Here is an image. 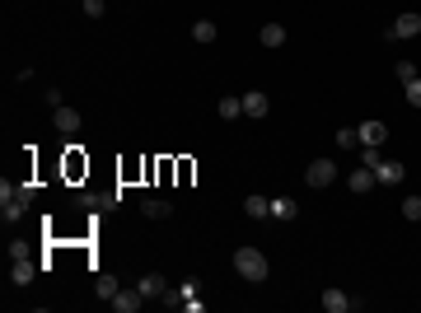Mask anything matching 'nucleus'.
I'll return each instance as SVG.
<instances>
[{
  "mask_svg": "<svg viewBox=\"0 0 421 313\" xmlns=\"http://www.w3.org/2000/svg\"><path fill=\"white\" fill-rule=\"evenodd\" d=\"M370 173H374V183H379V187H398L402 178H407V168H402L398 159H384V155L370 164Z\"/></svg>",
  "mask_w": 421,
  "mask_h": 313,
  "instance_id": "obj_2",
  "label": "nucleus"
},
{
  "mask_svg": "<svg viewBox=\"0 0 421 313\" xmlns=\"http://www.w3.org/2000/svg\"><path fill=\"white\" fill-rule=\"evenodd\" d=\"M346 187H351V192H370V187H379V183H374V173H370L365 164H361V168L346 178Z\"/></svg>",
  "mask_w": 421,
  "mask_h": 313,
  "instance_id": "obj_17",
  "label": "nucleus"
},
{
  "mask_svg": "<svg viewBox=\"0 0 421 313\" xmlns=\"http://www.w3.org/2000/svg\"><path fill=\"white\" fill-rule=\"evenodd\" d=\"M215 112H220L225 122H234V117H243V99H234V94H225V99H220V108H215Z\"/></svg>",
  "mask_w": 421,
  "mask_h": 313,
  "instance_id": "obj_18",
  "label": "nucleus"
},
{
  "mask_svg": "<svg viewBox=\"0 0 421 313\" xmlns=\"http://www.w3.org/2000/svg\"><path fill=\"white\" fill-rule=\"evenodd\" d=\"M402 215H407V220H421V197H407V201H402Z\"/></svg>",
  "mask_w": 421,
  "mask_h": 313,
  "instance_id": "obj_26",
  "label": "nucleus"
},
{
  "mask_svg": "<svg viewBox=\"0 0 421 313\" xmlns=\"http://www.w3.org/2000/svg\"><path fill=\"white\" fill-rule=\"evenodd\" d=\"M141 215H145V220H169L173 206H169V201H159V197H145V201H141Z\"/></svg>",
  "mask_w": 421,
  "mask_h": 313,
  "instance_id": "obj_13",
  "label": "nucleus"
},
{
  "mask_svg": "<svg viewBox=\"0 0 421 313\" xmlns=\"http://www.w3.org/2000/svg\"><path fill=\"white\" fill-rule=\"evenodd\" d=\"M136 290H141L145 299H159V295H164V276H159V271H145V276L136 281Z\"/></svg>",
  "mask_w": 421,
  "mask_h": 313,
  "instance_id": "obj_14",
  "label": "nucleus"
},
{
  "mask_svg": "<svg viewBox=\"0 0 421 313\" xmlns=\"http://www.w3.org/2000/svg\"><path fill=\"white\" fill-rule=\"evenodd\" d=\"M84 168H89V164H84V155H80V145H71V155H66V173H71V178H80Z\"/></svg>",
  "mask_w": 421,
  "mask_h": 313,
  "instance_id": "obj_20",
  "label": "nucleus"
},
{
  "mask_svg": "<svg viewBox=\"0 0 421 313\" xmlns=\"http://www.w3.org/2000/svg\"><path fill=\"white\" fill-rule=\"evenodd\" d=\"M243 215H248V220H272V201L253 192V197H243Z\"/></svg>",
  "mask_w": 421,
  "mask_h": 313,
  "instance_id": "obj_11",
  "label": "nucleus"
},
{
  "mask_svg": "<svg viewBox=\"0 0 421 313\" xmlns=\"http://www.w3.org/2000/svg\"><path fill=\"white\" fill-rule=\"evenodd\" d=\"M52 122H56V131H61V136H75L84 117H80L75 108H56V117H52Z\"/></svg>",
  "mask_w": 421,
  "mask_h": 313,
  "instance_id": "obj_9",
  "label": "nucleus"
},
{
  "mask_svg": "<svg viewBox=\"0 0 421 313\" xmlns=\"http://www.w3.org/2000/svg\"><path fill=\"white\" fill-rule=\"evenodd\" d=\"M304 183H309V187H333V183H337V164H333V159H309Z\"/></svg>",
  "mask_w": 421,
  "mask_h": 313,
  "instance_id": "obj_3",
  "label": "nucleus"
},
{
  "mask_svg": "<svg viewBox=\"0 0 421 313\" xmlns=\"http://www.w3.org/2000/svg\"><path fill=\"white\" fill-rule=\"evenodd\" d=\"M384 122H361V145H384Z\"/></svg>",
  "mask_w": 421,
  "mask_h": 313,
  "instance_id": "obj_16",
  "label": "nucleus"
},
{
  "mask_svg": "<svg viewBox=\"0 0 421 313\" xmlns=\"http://www.w3.org/2000/svg\"><path fill=\"white\" fill-rule=\"evenodd\" d=\"M178 183H192V159H178Z\"/></svg>",
  "mask_w": 421,
  "mask_h": 313,
  "instance_id": "obj_30",
  "label": "nucleus"
},
{
  "mask_svg": "<svg viewBox=\"0 0 421 313\" xmlns=\"http://www.w3.org/2000/svg\"><path fill=\"white\" fill-rule=\"evenodd\" d=\"M267 94L263 89H248V94H243V117H267Z\"/></svg>",
  "mask_w": 421,
  "mask_h": 313,
  "instance_id": "obj_10",
  "label": "nucleus"
},
{
  "mask_svg": "<svg viewBox=\"0 0 421 313\" xmlns=\"http://www.w3.org/2000/svg\"><path fill=\"white\" fill-rule=\"evenodd\" d=\"M258 42H263V47H286V28H281V24H263Z\"/></svg>",
  "mask_w": 421,
  "mask_h": 313,
  "instance_id": "obj_15",
  "label": "nucleus"
},
{
  "mask_svg": "<svg viewBox=\"0 0 421 313\" xmlns=\"http://www.w3.org/2000/svg\"><path fill=\"white\" fill-rule=\"evenodd\" d=\"M38 266H43V262H33V258H14V266H10V281H14V286H28V281L38 276Z\"/></svg>",
  "mask_w": 421,
  "mask_h": 313,
  "instance_id": "obj_8",
  "label": "nucleus"
},
{
  "mask_svg": "<svg viewBox=\"0 0 421 313\" xmlns=\"http://www.w3.org/2000/svg\"><path fill=\"white\" fill-rule=\"evenodd\" d=\"M389 38H421V14H398Z\"/></svg>",
  "mask_w": 421,
  "mask_h": 313,
  "instance_id": "obj_6",
  "label": "nucleus"
},
{
  "mask_svg": "<svg viewBox=\"0 0 421 313\" xmlns=\"http://www.w3.org/2000/svg\"><path fill=\"white\" fill-rule=\"evenodd\" d=\"M47 108H66V99H61V89H56V84H47Z\"/></svg>",
  "mask_w": 421,
  "mask_h": 313,
  "instance_id": "obj_28",
  "label": "nucleus"
},
{
  "mask_svg": "<svg viewBox=\"0 0 421 313\" xmlns=\"http://www.w3.org/2000/svg\"><path fill=\"white\" fill-rule=\"evenodd\" d=\"M108 304H112L117 313H136L141 304H145V295H141V290H117V295H112Z\"/></svg>",
  "mask_w": 421,
  "mask_h": 313,
  "instance_id": "obj_7",
  "label": "nucleus"
},
{
  "mask_svg": "<svg viewBox=\"0 0 421 313\" xmlns=\"http://www.w3.org/2000/svg\"><path fill=\"white\" fill-rule=\"evenodd\" d=\"M80 5H84V14H89V19H99V14H104V0H80Z\"/></svg>",
  "mask_w": 421,
  "mask_h": 313,
  "instance_id": "obj_27",
  "label": "nucleus"
},
{
  "mask_svg": "<svg viewBox=\"0 0 421 313\" xmlns=\"http://www.w3.org/2000/svg\"><path fill=\"white\" fill-rule=\"evenodd\" d=\"M159 304H164V309H183V286H178V290H169V286H164Z\"/></svg>",
  "mask_w": 421,
  "mask_h": 313,
  "instance_id": "obj_23",
  "label": "nucleus"
},
{
  "mask_svg": "<svg viewBox=\"0 0 421 313\" xmlns=\"http://www.w3.org/2000/svg\"><path fill=\"white\" fill-rule=\"evenodd\" d=\"M402 89H407V103H412V108H421V75H412L407 84H402Z\"/></svg>",
  "mask_w": 421,
  "mask_h": 313,
  "instance_id": "obj_24",
  "label": "nucleus"
},
{
  "mask_svg": "<svg viewBox=\"0 0 421 313\" xmlns=\"http://www.w3.org/2000/svg\"><path fill=\"white\" fill-rule=\"evenodd\" d=\"M117 281H112V276H108V271H99V276H94V295H104V299H112V295H117Z\"/></svg>",
  "mask_w": 421,
  "mask_h": 313,
  "instance_id": "obj_19",
  "label": "nucleus"
},
{
  "mask_svg": "<svg viewBox=\"0 0 421 313\" xmlns=\"http://www.w3.org/2000/svg\"><path fill=\"white\" fill-rule=\"evenodd\" d=\"M337 145H342V150L361 145V127H342V131H337Z\"/></svg>",
  "mask_w": 421,
  "mask_h": 313,
  "instance_id": "obj_22",
  "label": "nucleus"
},
{
  "mask_svg": "<svg viewBox=\"0 0 421 313\" xmlns=\"http://www.w3.org/2000/svg\"><path fill=\"white\" fill-rule=\"evenodd\" d=\"M318 304L328 313H351V309H361V299H351L346 290H337V286H328L323 295H318Z\"/></svg>",
  "mask_w": 421,
  "mask_h": 313,
  "instance_id": "obj_4",
  "label": "nucleus"
},
{
  "mask_svg": "<svg viewBox=\"0 0 421 313\" xmlns=\"http://www.w3.org/2000/svg\"><path fill=\"white\" fill-rule=\"evenodd\" d=\"M117 201H122V192H80L75 197V206H89V210H108Z\"/></svg>",
  "mask_w": 421,
  "mask_h": 313,
  "instance_id": "obj_5",
  "label": "nucleus"
},
{
  "mask_svg": "<svg viewBox=\"0 0 421 313\" xmlns=\"http://www.w3.org/2000/svg\"><path fill=\"white\" fill-rule=\"evenodd\" d=\"M10 258H28V238H14V243H10Z\"/></svg>",
  "mask_w": 421,
  "mask_h": 313,
  "instance_id": "obj_29",
  "label": "nucleus"
},
{
  "mask_svg": "<svg viewBox=\"0 0 421 313\" xmlns=\"http://www.w3.org/2000/svg\"><path fill=\"white\" fill-rule=\"evenodd\" d=\"M234 271L243 276V281H267V258L258 253V248H234Z\"/></svg>",
  "mask_w": 421,
  "mask_h": 313,
  "instance_id": "obj_1",
  "label": "nucleus"
},
{
  "mask_svg": "<svg viewBox=\"0 0 421 313\" xmlns=\"http://www.w3.org/2000/svg\"><path fill=\"white\" fill-rule=\"evenodd\" d=\"M394 75L402 79V84H407V79H412V75H421V71H417V66H412V61H398V66H394Z\"/></svg>",
  "mask_w": 421,
  "mask_h": 313,
  "instance_id": "obj_25",
  "label": "nucleus"
},
{
  "mask_svg": "<svg viewBox=\"0 0 421 313\" xmlns=\"http://www.w3.org/2000/svg\"><path fill=\"white\" fill-rule=\"evenodd\" d=\"M192 38H197V42H215V24H210V19H197V24H192Z\"/></svg>",
  "mask_w": 421,
  "mask_h": 313,
  "instance_id": "obj_21",
  "label": "nucleus"
},
{
  "mask_svg": "<svg viewBox=\"0 0 421 313\" xmlns=\"http://www.w3.org/2000/svg\"><path fill=\"white\" fill-rule=\"evenodd\" d=\"M295 215H300L295 197H272V220H295Z\"/></svg>",
  "mask_w": 421,
  "mask_h": 313,
  "instance_id": "obj_12",
  "label": "nucleus"
}]
</instances>
